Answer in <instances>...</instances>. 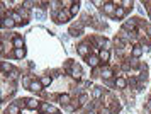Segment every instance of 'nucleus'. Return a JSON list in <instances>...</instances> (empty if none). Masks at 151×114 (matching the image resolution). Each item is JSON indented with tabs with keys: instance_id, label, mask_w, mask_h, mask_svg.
Wrapping results in <instances>:
<instances>
[{
	"instance_id": "obj_18",
	"label": "nucleus",
	"mask_w": 151,
	"mask_h": 114,
	"mask_svg": "<svg viewBox=\"0 0 151 114\" xmlns=\"http://www.w3.org/2000/svg\"><path fill=\"white\" fill-rule=\"evenodd\" d=\"M5 114H19V106L17 104H12L5 109Z\"/></svg>"
},
{
	"instance_id": "obj_23",
	"label": "nucleus",
	"mask_w": 151,
	"mask_h": 114,
	"mask_svg": "<svg viewBox=\"0 0 151 114\" xmlns=\"http://www.w3.org/2000/svg\"><path fill=\"white\" fill-rule=\"evenodd\" d=\"M102 95H104L102 87H93V97H95V99H100Z\"/></svg>"
},
{
	"instance_id": "obj_25",
	"label": "nucleus",
	"mask_w": 151,
	"mask_h": 114,
	"mask_svg": "<svg viewBox=\"0 0 151 114\" xmlns=\"http://www.w3.org/2000/svg\"><path fill=\"white\" fill-rule=\"evenodd\" d=\"M124 15H126V10H124L122 7H117V9H116V15H114V19H117V17L121 19V17H124Z\"/></svg>"
},
{
	"instance_id": "obj_19",
	"label": "nucleus",
	"mask_w": 151,
	"mask_h": 114,
	"mask_svg": "<svg viewBox=\"0 0 151 114\" xmlns=\"http://www.w3.org/2000/svg\"><path fill=\"white\" fill-rule=\"evenodd\" d=\"M12 43H14L15 48H24V39H22V36H15Z\"/></svg>"
},
{
	"instance_id": "obj_21",
	"label": "nucleus",
	"mask_w": 151,
	"mask_h": 114,
	"mask_svg": "<svg viewBox=\"0 0 151 114\" xmlns=\"http://www.w3.org/2000/svg\"><path fill=\"white\" fill-rule=\"evenodd\" d=\"M60 102H61L63 106H68L70 102H71V99H70L68 94H61V95H60Z\"/></svg>"
},
{
	"instance_id": "obj_22",
	"label": "nucleus",
	"mask_w": 151,
	"mask_h": 114,
	"mask_svg": "<svg viewBox=\"0 0 151 114\" xmlns=\"http://www.w3.org/2000/svg\"><path fill=\"white\" fill-rule=\"evenodd\" d=\"M78 10H80V2H75V4L71 5V9H70V14H71V15H76Z\"/></svg>"
},
{
	"instance_id": "obj_2",
	"label": "nucleus",
	"mask_w": 151,
	"mask_h": 114,
	"mask_svg": "<svg viewBox=\"0 0 151 114\" xmlns=\"http://www.w3.org/2000/svg\"><path fill=\"white\" fill-rule=\"evenodd\" d=\"M39 109H41V113H46V114H56V113H58L56 107H55V106H51L49 102H41Z\"/></svg>"
},
{
	"instance_id": "obj_11",
	"label": "nucleus",
	"mask_w": 151,
	"mask_h": 114,
	"mask_svg": "<svg viewBox=\"0 0 151 114\" xmlns=\"http://www.w3.org/2000/svg\"><path fill=\"white\" fill-rule=\"evenodd\" d=\"M9 15H10V17L14 19L15 24H26V22H27V20H24V19H22V17H21V14H19V12H10Z\"/></svg>"
},
{
	"instance_id": "obj_6",
	"label": "nucleus",
	"mask_w": 151,
	"mask_h": 114,
	"mask_svg": "<svg viewBox=\"0 0 151 114\" xmlns=\"http://www.w3.org/2000/svg\"><path fill=\"white\" fill-rule=\"evenodd\" d=\"M87 63H88L92 68H97V67H99V63H100V58H99V54H90L88 58H87Z\"/></svg>"
},
{
	"instance_id": "obj_17",
	"label": "nucleus",
	"mask_w": 151,
	"mask_h": 114,
	"mask_svg": "<svg viewBox=\"0 0 151 114\" xmlns=\"http://www.w3.org/2000/svg\"><path fill=\"white\" fill-rule=\"evenodd\" d=\"M14 68H12V65L10 63H7V61H2V73L5 75V73H10Z\"/></svg>"
},
{
	"instance_id": "obj_32",
	"label": "nucleus",
	"mask_w": 151,
	"mask_h": 114,
	"mask_svg": "<svg viewBox=\"0 0 151 114\" xmlns=\"http://www.w3.org/2000/svg\"><path fill=\"white\" fill-rule=\"evenodd\" d=\"M131 67H139V63H137L136 61V58H134V60H131V63H129Z\"/></svg>"
},
{
	"instance_id": "obj_4",
	"label": "nucleus",
	"mask_w": 151,
	"mask_h": 114,
	"mask_svg": "<svg viewBox=\"0 0 151 114\" xmlns=\"http://www.w3.org/2000/svg\"><path fill=\"white\" fill-rule=\"evenodd\" d=\"M116 9H117V7L114 5L112 2H105V4H104V12L107 14V15H110V17H114V15H116Z\"/></svg>"
},
{
	"instance_id": "obj_31",
	"label": "nucleus",
	"mask_w": 151,
	"mask_h": 114,
	"mask_svg": "<svg viewBox=\"0 0 151 114\" xmlns=\"http://www.w3.org/2000/svg\"><path fill=\"white\" fill-rule=\"evenodd\" d=\"M75 2H70V0H65V2H61V5H65V7H70L71 9V5H73Z\"/></svg>"
},
{
	"instance_id": "obj_37",
	"label": "nucleus",
	"mask_w": 151,
	"mask_h": 114,
	"mask_svg": "<svg viewBox=\"0 0 151 114\" xmlns=\"http://www.w3.org/2000/svg\"><path fill=\"white\" fill-rule=\"evenodd\" d=\"M110 114H116V113H110Z\"/></svg>"
},
{
	"instance_id": "obj_7",
	"label": "nucleus",
	"mask_w": 151,
	"mask_h": 114,
	"mask_svg": "<svg viewBox=\"0 0 151 114\" xmlns=\"http://www.w3.org/2000/svg\"><path fill=\"white\" fill-rule=\"evenodd\" d=\"M14 26H17V24L14 22V19H12L10 15H7L5 19H2V27H4V29H5V27H9V29H12Z\"/></svg>"
},
{
	"instance_id": "obj_28",
	"label": "nucleus",
	"mask_w": 151,
	"mask_h": 114,
	"mask_svg": "<svg viewBox=\"0 0 151 114\" xmlns=\"http://www.w3.org/2000/svg\"><path fill=\"white\" fill-rule=\"evenodd\" d=\"M78 101H80V104L87 106V102H88V95H87V94H82L80 97H78Z\"/></svg>"
},
{
	"instance_id": "obj_38",
	"label": "nucleus",
	"mask_w": 151,
	"mask_h": 114,
	"mask_svg": "<svg viewBox=\"0 0 151 114\" xmlns=\"http://www.w3.org/2000/svg\"><path fill=\"white\" fill-rule=\"evenodd\" d=\"M56 114H61V113H56Z\"/></svg>"
},
{
	"instance_id": "obj_10",
	"label": "nucleus",
	"mask_w": 151,
	"mask_h": 114,
	"mask_svg": "<svg viewBox=\"0 0 151 114\" xmlns=\"http://www.w3.org/2000/svg\"><path fill=\"white\" fill-rule=\"evenodd\" d=\"M114 84H116L117 89H126L127 87V80H126L124 77H117L116 80H114Z\"/></svg>"
},
{
	"instance_id": "obj_29",
	"label": "nucleus",
	"mask_w": 151,
	"mask_h": 114,
	"mask_svg": "<svg viewBox=\"0 0 151 114\" xmlns=\"http://www.w3.org/2000/svg\"><path fill=\"white\" fill-rule=\"evenodd\" d=\"M17 77H19V72H17V70H12V72L9 73V78H10V80H17Z\"/></svg>"
},
{
	"instance_id": "obj_8",
	"label": "nucleus",
	"mask_w": 151,
	"mask_h": 114,
	"mask_svg": "<svg viewBox=\"0 0 151 114\" xmlns=\"http://www.w3.org/2000/svg\"><path fill=\"white\" fill-rule=\"evenodd\" d=\"M99 58H100L102 63H107V61L110 60V51L109 49H100V51H99Z\"/></svg>"
},
{
	"instance_id": "obj_33",
	"label": "nucleus",
	"mask_w": 151,
	"mask_h": 114,
	"mask_svg": "<svg viewBox=\"0 0 151 114\" xmlns=\"http://www.w3.org/2000/svg\"><path fill=\"white\" fill-rule=\"evenodd\" d=\"M148 36L151 38V26H148Z\"/></svg>"
},
{
	"instance_id": "obj_15",
	"label": "nucleus",
	"mask_w": 151,
	"mask_h": 114,
	"mask_svg": "<svg viewBox=\"0 0 151 114\" xmlns=\"http://www.w3.org/2000/svg\"><path fill=\"white\" fill-rule=\"evenodd\" d=\"M26 106H27L29 109H37L41 104H39V101H36V99H27V101H26Z\"/></svg>"
},
{
	"instance_id": "obj_35",
	"label": "nucleus",
	"mask_w": 151,
	"mask_h": 114,
	"mask_svg": "<svg viewBox=\"0 0 151 114\" xmlns=\"http://www.w3.org/2000/svg\"><path fill=\"white\" fill-rule=\"evenodd\" d=\"M148 14H150V19H151V7H148Z\"/></svg>"
},
{
	"instance_id": "obj_12",
	"label": "nucleus",
	"mask_w": 151,
	"mask_h": 114,
	"mask_svg": "<svg viewBox=\"0 0 151 114\" xmlns=\"http://www.w3.org/2000/svg\"><path fill=\"white\" fill-rule=\"evenodd\" d=\"M139 19H132V20H127V22H124V31H134V27H136V22Z\"/></svg>"
},
{
	"instance_id": "obj_20",
	"label": "nucleus",
	"mask_w": 151,
	"mask_h": 114,
	"mask_svg": "<svg viewBox=\"0 0 151 114\" xmlns=\"http://www.w3.org/2000/svg\"><path fill=\"white\" fill-rule=\"evenodd\" d=\"M42 84V87H48V85H51V82H53V78L49 77V75H44V77H41V80H39Z\"/></svg>"
},
{
	"instance_id": "obj_1",
	"label": "nucleus",
	"mask_w": 151,
	"mask_h": 114,
	"mask_svg": "<svg viewBox=\"0 0 151 114\" xmlns=\"http://www.w3.org/2000/svg\"><path fill=\"white\" fill-rule=\"evenodd\" d=\"M70 75L73 77V78H76V80H80L82 78V75H83V72H82V67L78 65V63H71V67H70Z\"/></svg>"
},
{
	"instance_id": "obj_16",
	"label": "nucleus",
	"mask_w": 151,
	"mask_h": 114,
	"mask_svg": "<svg viewBox=\"0 0 151 114\" xmlns=\"http://www.w3.org/2000/svg\"><path fill=\"white\" fill-rule=\"evenodd\" d=\"M14 56L15 58H19V60H22V58L26 56V49H24V48H15L14 49Z\"/></svg>"
},
{
	"instance_id": "obj_14",
	"label": "nucleus",
	"mask_w": 151,
	"mask_h": 114,
	"mask_svg": "<svg viewBox=\"0 0 151 114\" xmlns=\"http://www.w3.org/2000/svg\"><path fill=\"white\" fill-rule=\"evenodd\" d=\"M29 90H32V92H41V90H42V84H41V82H37V80H32Z\"/></svg>"
},
{
	"instance_id": "obj_27",
	"label": "nucleus",
	"mask_w": 151,
	"mask_h": 114,
	"mask_svg": "<svg viewBox=\"0 0 151 114\" xmlns=\"http://www.w3.org/2000/svg\"><path fill=\"white\" fill-rule=\"evenodd\" d=\"M31 84H32V80H31V77H24V78H22V85H24V87H31Z\"/></svg>"
},
{
	"instance_id": "obj_36",
	"label": "nucleus",
	"mask_w": 151,
	"mask_h": 114,
	"mask_svg": "<svg viewBox=\"0 0 151 114\" xmlns=\"http://www.w3.org/2000/svg\"><path fill=\"white\" fill-rule=\"evenodd\" d=\"M88 114H97V113H95V111H92V109H90V113H88Z\"/></svg>"
},
{
	"instance_id": "obj_30",
	"label": "nucleus",
	"mask_w": 151,
	"mask_h": 114,
	"mask_svg": "<svg viewBox=\"0 0 151 114\" xmlns=\"http://www.w3.org/2000/svg\"><path fill=\"white\" fill-rule=\"evenodd\" d=\"M22 5L26 7V9H32V5H36V2H31V0H27V2H22Z\"/></svg>"
},
{
	"instance_id": "obj_9",
	"label": "nucleus",
	"mask_w": 151,
	"mask_h": 114,
	"mask_svg": "<svg viewBox=\"0 0 151 114\" xmlns=\"http://www.w3.org/2000/svg\"><path fill=\"white\" fill-rule=\"evenodd\" d=\"M112 73H114V72H112V68L105 65V67L102 68V75H100V77H104L105 80H110V78H112Z\"/></svg>"
},
{
	"instance_id": "obj_3",
	"label": "nucleus",
	"mask_w": 151,
	"mask_h": 114,
	"mask_svg": "<svg viewBox=\"0 0 151 114\" xmlns=\"http://www.w3.org/2000/svg\"><path fill=\"white\" fill-rule=\"evenodd\" d=\"M76 51H78V54H80V56H83V58H88V56H90V48H88V44H87V43H82L80 46L76 48Z\"/></svg>"
},
{
	"instance_id": "obj_26",
	"label": "nucleus",
	"mask_w": 151,
	"mask_h": 114,
	"mask_svg": "<svg viewBox=\"0 0 151 114\" xmlns=\"http://www.w3.org/2000/svg\"><path fill=\"white\" fill-rule=\"evenodd\" d=\"M132 5H134V2H131V0H124L121 7H122L124 10H129V9H132Z\"/></svg>"
},
{
	"instance_id": "obj_34",
	"label": "nucleus",
	"mask_w": 151,
	"mask_h": 114,
	"mask_svg": "<svg viewBox=\"0 0 151 114\" xmlns=\"http://www.w3.org/2000/svg\"><path fill=\"white\" fill-rule=\"evenodd\" d=\"M148 109H150V111H151V99H150V101H148Z\"/></svg>"
},
{
	"instance_id": "obj_5",
	"label": "nucleus",
	"mask_w": 151,
	"mask_h": 114,
	"mask_svg": "<svg viewBox=\"0 0 151 114\" xmlns=\"http://www.w3.org/2000/svg\"><path fill=\"white\" fill-rule=\"evenodd\" d=\"M70 17H71L70 10H60V12H58V15H56V22H66Z\"/></svg>"
},
{
	"instance_id": "obj_24",
	"label": "nucleus",
	"mask_w": 151,
	"mask_h": 114,
	"mask_svg": "<svg viewBox=\"0 0 151 114\" xmlns=\"http://www.w3.org/2000/svg\"><path fill=\"white\" fill-rule=\"evenodd\" d=\"M17 12L21 14V17H22V19H24V20H26V19H27V17H29V10H27V9H26V7H21V9H19Z\"/></svg>"
},
{
	"instance_id": "obj_13",
	"label": "nucleus",
	"mask_w": 151,
	"mask_h": 114,
	"mask_svg": "<svg viewBox=\"0 0 151 114\" xmlns=\"http://www.w3.org/2000/svg\"><path fill=\"white\" fill-rule=\"evenodd\" d=\"M143 46H139V44H136V46H132V49H131V53H132V56L134 58H139L141 54H143Z\"/></svg>"
}]
</instances>
